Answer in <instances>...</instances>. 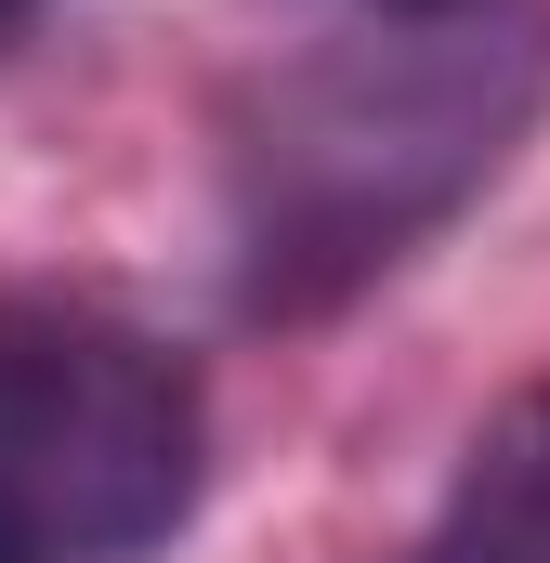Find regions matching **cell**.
<instances>
[{
	"label": "cell",
	"instance_id": "cell-1",
	"mask_svg": "<svg viewBox=\"0 0 550 563\" xmlns=\"http://www.w3.org/2000/svg\"><path fill=\"white\" fill-rule=\"evenodd\" d=\"M550 119V0H341L223 92L210 197L250 328H315L419 263Z\"/></svg>",
	"mask_w": 550,
	"mask_h": 563
},
{
	"label": "cell",
	"instance_id": "cell-2",
	"mask_svg": "<svg viewBox=\"0 0 550 563\" xmlns=\"http://www.w3.org/2000/svg\"><path fill=\"white\" fill-rule=\"evenodd\" d=\"M197 485H210L197 367L79 288H13L0 301V563H144L157 538H184Z\"/></svg>",
	"mask_w": 550,
	"mask_h": 563
},
{
	"label": "cell",
	"instance_id": "cell-3",
	"mask_svg": "<svg viewBox=\"0 0 550 563\" xmlns=\"http://www.w3.org/2000/svg\"><path fill=\"white\" fill-rule=\"evenodd\" d=\"M394 563H550V380L498 394Z\"/></svg>",
	"mask_w": 550,
	"mask_h": 563
},
{
	"label": "cell",
	"instance_id": "cell-4",
	"mask_svg": "<svg viewBox=\"0 0 550 563\" xmlns=\"http://www.w3.org/2000/svg\"><path fill=\"white\" fill-rule=\"evenodd\" d=\"M26 13H40V0H0V26H26Z\"/></svg>",
	"mask_w": 550,
	"mask_h": 563
}]
</instances>
